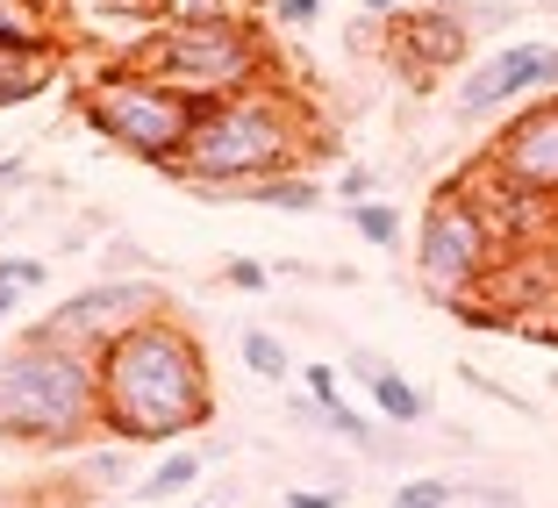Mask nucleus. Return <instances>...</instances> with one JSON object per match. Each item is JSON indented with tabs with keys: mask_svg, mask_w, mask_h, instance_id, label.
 <instances>
[{
	"mask_svg": "<svg viewBox=\"0 0 558 508\" xmlns=\"http://www.w3.org/2000/svg\"><path fill=\"white\" fill-rule=\"evenodd\" d=\"M100 359V430L116 444H180L215 423L208 351L180 315H144L94 351Z\"/></svg>",
	"mask_w": 558,
	"mask_h": 508,
	"instance_id": "1",
	"label": "nucleus"
},
{
	"mask_svg": "<svg viewBox=\"0 0 558 508\" xmlns=\"http://www.w3.org/2000/svg\"><path fill=\"white\" fill-rule=\"evenodd\" d=\"M100 430V359L58 329H22L0 351V444L80 451Z\"/></svg>",
	"mask_w": 558,
	"mask_h": 508,
	"instance_id": "2",
	"label": "nucleus"
},
{
	"mask_svg": "<svg viewBox=\"0 0 558 508\" xmlns=\"http://www.w3.org/2000/svg\"><path fill=\"white\" fill-rule=\"evenodd\" d=\"M301 144H308V108H301L287 86H251V94L208 100L194 116L172 180L201 186V194H244L251 180H272V172H294Z\"/></svg>",
	"mask_w": 558,
	"mask_h": 508,
	"instance_id": "3",
	"label": "nucleus"
},
{
	"mask_svg": "<svg viewBox=\"0 0 558 508\" xmlns=\"http://www.w3.org/2000/svg\"><path fill=\"white\" fill-rule=\"evenodd\" d=\"M130 65H144L150 80L180 86L186 100H230L272 80V44L251 15L215 8V15H165L144 44L130 50Z\"/></svg>",
	"mask_w": 558,
	"mask_h": 508,
	"instance_id": "4",
	"label": "nucleus"
},
{
	"mask_svg": "<svg viewBox=\"0 0 558 508\" xmlns=\"http://www.w3.org/2000/svg\"><path fill=\"white\" fill-rule=\"evenodd\" d=\"M194 116H201V100H186L180 86L150 80L130 58H116L108 72H94V80L80 86V122L86 130H94L100 144L130 150L136 165H158V172L180 165L186 136H194Z\"/></svg>",
	"mask_w": 558,
	"mask_h": 508,
	"instance_id": "5",
	"label": "nucleus"
},
{
	"mask_svg": "<svg viewBox=\"0 0 558 508\" xmlns=\"http://www.w3.org/2000/svg\"><path fill=\"white\" fill-rule=\"evenodd\" d=\"M501 265V230H494L487 201L473 186H444L423 208V230H415V273L437 301H465L480 279H494Z\"/></svg>",
	"mask_w": 558,
	"mask_h": 508,
	"instance_id": "6",
	"label": "nucleus"
},
{
	"mask_svg": "<svg viewBox=\"0 0 558 508\" xmlns=\"http://www.w3.org/2000/svg\"><path fill=\"white\" fill-rule=\"evenodd\" d=\"M544 94H558V44L530 36V44H501L494 58H480V65L459 80L451 108H459L465 122H480V116H494V108L544 100Z\"/></svg>",
	"mask_w": 558,
	"mask_h": 508,
	"instance_id": "7",
	"label": "nucleus"
},
{
	"mask_svg": "<svg viewBox=\"0 0 558 508\" xmlns=\"http://www.w3.org/2000/svg\"><path fill=\"white\" fill-rule=\"evenodd\" d=\"M144 315H165V294L150 287V279H94V287H80V294H65L58 309L44 315V329H58V337H72V344L100 351L108 337H122L130 323H144Z\"/></svg>",
	"mask_w": 558,
	"mask_h": 508,
	"instance_id": "8",
	"label": "nucleus"
},
{
	"mask_svg": "<svg viewBox=\"0 0 558 508\" xmlns=\"http://www.w3.org/2000/svg\"><path fill=\"white\" fill-rule=\"evenodd\" d=\"M487 172L509 180V186H523V194H537V201H558V94L530 100L523 116L494 136Z\"/></svg>",
	"mask_w": 558,
	"mask_h": 508,
	"instance_id": "9",
	"label": "nucleus"
},
{
	"mask_svg": "<svg viewBox=\"0 0 558 508\" xmlns=\"http://www.w3.org/2000/svg\"><path fill=\"white\" fill-rule=\"evenodd\" d=\"M473 50V22L459 15V0H444V8H401L395 29H387V58H395L409 80H437V72H451Z\"/></svg>",
	"mask_w": 558,
	"mask_h": 508,
	"instance_id": "10",
	"label": "nucleus"
},
{
	"mask_svg": "<svg viewBox=\"0 0 558 508\" xmlns=\"http://www.w3.org/2000/svg\"><path fill=\"white\" fill-rule=\"evenodd\" d=\"M351 379H359L365 394H373V409H379V423H395V430H415L429 415V394L415 387L401 365H387L379 351H351V365H344Z\"/></svg>",
	"mask_w": 558,
	"mask_h": 508,
	"instance_id": "11",
	"label": "nucleus"
},
{
	"mask_svg": "<svg viewBox=\"0 0 558 508\" xmlns=\"http://www.w3.org/2000/svg\"><path fill=\"white\" fill-rule=\"evenodd\" d=\"M236 201H251V208H279V215H315V208H323V180H308V172H272V180H251Z\"/></svg>",
	"mask_w": 558,
	"mask_h": 508,
	"instance_id": "12",
	"label": "nucleus"
},
{
	"mask_svg": "<svg viewBox=\"0 0 558 508\" xmlns=\"http://www.w3.org/2000/svg\"><path fill=\"white\" fill-rule=\"evenodd\" d=\"M201 451H186V444H172V451H165L158 465H150L144 480H136V501H186V487H194L201 480Z\"/></svg>",
	"mask_w": 558,
	"mask_h": 508,
	"instance_id": "13",
	"label": "nucleus"
},
{
	"mask_svg": "<svg viewBox=\"0 0 558 508\" xmlns=\"http://www.w3.org/2000/svg\"><path fill=\"white\" fill-rule=\"evenodd\" d=\"M0 58H50L44 15H29L22 0H0Z\"/></svg>",
	"mask_w": 558,
	"mask_h": 508,
	"instance_id": "14",
	"label": "nucleus"
},
{
	"mask_svg": "<svg viewBox=\"0 0 558 508\" xmlns=\"http://www.w3.org/2000/svg\"><path fill=\"white\" fill-rule=\"evenodd\" d=\"M344 215H351V230H359L373 251L401 244V208H395V201H344Z\"/></svg>",
	"mask_w": 558,
	"mask_h": 508,
	"instance_id": "15",
	"label": "nucleus"
},
{
	"mask_svg": "<svg viewBox=\"0 0 558 508\" xmlns=\"http://www.w3.org/2000/svg\"><path fill=\"white\" fill-rule=\"evenodd\" d=\"M50 86V58H0V108H22Z\"/></svg>",
	"mask_w": 558,
	"mask_h": 508,
	"instance_id": "16",
	"label": "nucleus"
},
{
	"mask_svg": "<svg viewBox=\"0 0 558 508\" xmlns=\"http://www.w3.org/2000/svg\"><path fill=\"white\" fill-rule=\"evenodd\" d=\"M244 365L265 387H287V379H294V359H287V344H279L272 329H244Z\"/></svg>",
	"mask_w": 558,
	"mask_h": 508,
	"instance_id": "17",
	"label": "nucleus"
},
{
	"mask_svg": "<svg viewBox=\"0 0 558 508\" xmlns=\"http://www.w3.org/2000/svg\"><path fill=\"white\" fill-rule=\"evenodd\" d=\"M44 279H50L44 258H0V323H8V315L22 309V294H36Z\"/></svg>",
	"mask_w": 558,
	"mask_h": 508,
	"instance_id": "18",
	"label": "nucleus"
},
{
	"mask_svg": "<svg viewBox=\"0 0 558 508\" xmlns=\"http://www.w3.org/2000/svg\"><path fill=\"white\" fill-rule=\"evenodd\" d=\"M451 501H459V487L437 480V473H415V480H401V487L387 494V508H451Z\"/></svg>",
	"mask_w": 558,
	"mask_h": 508,
	"instance_id": "19",
	"label": "nucleus"
},
{
	"mask_svg": "<svg viewBox=\"0 0 558 508\" xmlns=\"http://www.w3.org/2000/svg\"><path fill=\"white\" fill-rule=\"evenodd\" d=\"M130 451H136V444H100V451L80 459V473L100 480V487H122V480H130Z\"/></svg>",
	"mask_w": 558,
	"mask_h": 508,
	"instance_id": "20",
	"label": "nucleus"
},
{
	"mask_svg": "<svg viewBox=\"0 0 558 508\" xmlns=\"http://www.w3.org/2000/svg\"><path fill=\"white\" fill-rule=\"evenodd\" d=\"M301 387H308V401L315 409H337V401H344V373H337V365H301Z\"/></svg>",
	"mask_w": 558,
	"mask_h": 508,
	"instance_id": "21",
	"label": "nucleus"
},
{
	"mask_svg": "<svg viewBox=\"0 0 558 508\" xmlns=\"http://www.w3.org/2000/svg\"><path fill=\"white\" fill-rule=\"evenodd\" d=\"M258 8L279 29H315V22H323V0H258Z\"/></svg>",
	"mask_w": 558,
	"mask_h": 508,
	"instance_id": "22",
	"label": "nucleus"
},
{
	"mask_svg": "<svg viewBox=\"0 0 558 508\" xmlns=\"http://www.w3.org/2000/svg\"><path fill=\"white\" fill-rule=\"evenodd\" d=\"M265 279H272V265H258V258H230L222 265V287H236V294H265Z\"/></svg>",
	"mask_w": 558,
	"mask_h": 508,
	"instance_id": "23",
	"label": "nucleus"
},
{
	"mask_svg": "<svg viewBox=\"0 0 558 508\" xmlns=\"http://www.w3.org/2000/svg\"><path fill=\"white\" fill-rule=\"evenodd\" d=\"M287 508H344V487H287Z\"/></svg>",
	"mask_w": 558,
	"mask_h": 508,
	"instance_id": "24",
	"label": "nucleus"
},
{
	"mask_svg": "<svg viewBox=\"0 0 558 508\" xmlns=\"http://www.w3.org/2000/svg\"><path fill=\"white\" fill-rule=\"evenodd\" d=\"M459 494H465V508H515L509 487H459Z\"/></svg>",
	"mask_w": 558,
	"mask_h": 508,
	"instance_id": "25",
	"label": "nucleus"
},
{
	"mask_svg": "<svg viewBox=\"0 0 558 508\" xmlns=\"http://www.w3.org/2000/svg\"><path fill=\"white\" fill-rule=\"evenodd\" d=\"M337 194H344V201H373V172H365V165H351L344 180H337Z\"/></svg>",
	"mask_w": 558,
	"mask_h": 508,
	"instance_id": "26",
	"label": "nucleus"
},
{
	"mask_svg": "<svg viewBox=\"0 0 558 508\" xmlns=\"http://www.w3.org/2000/svg\"><path fill=\"white\" fill-rule=\"evenodd\" d=\"M215 8H230V0H172V15H215Z\"/></svg>",
	"mask_w": 558,
	"mask_h": 508,
	"instance_id": "27",
	"label": "nucleus"
},
{
	"mask_svg": "<svg viewBox=\"0 0 558 508\" xmlns=\"http://www.w3.org/2000/svg\"><path fill=\"white\" fill-rule=\"evenodd\" d=\"M359 8H365V15H379V22H395V15H401V0H359Z\"/></svg>",
	"mask_w": 558,
	"mask_h": 508,
	"instance_id": "28",
	"label": "nucleus"
},
{
	"mask_svg": "<svg viewBox=\"0 0 558 508\" xmlns=\"http://www.w3.org/2000/svg\"><path fill=\"white\" fill-rule=\"evenodd\" d=\"M15 180H22V158H0V194H8Z\"/></svg>",
	"mask_w": 558,
	"mask_h": 508,
	"instance_id": "29",
	"label": "nucleus"
},
{
	"mask_svg": "<svg viewBox=\"0 0 558 508\" xmlns=\"http://www.w3.org/2000/svg\"><path fill=\"white\" fill-rule=\"evenodd\" d=\"M86 508H116V501H86Z\"/></svg>",
	"mask_w": 558,
	"mask_h": 508,
	"instance_id": "30",
	"label": "nucleus"
},
{
	"mask_svg": "<svg viewBox=\"0 0 558 508\" xmlns=\"http://www.w3.org/2000/svg\"><path fill=\"white\" fill-rule=\"evenodd\" d=\"M180 508H208V501H180Z\"/></svg>",
	"mask_w": 558,
	"mask_h": 508,
	"instance_id": "31",
	"label": "nucleus"
}]
</instances>
